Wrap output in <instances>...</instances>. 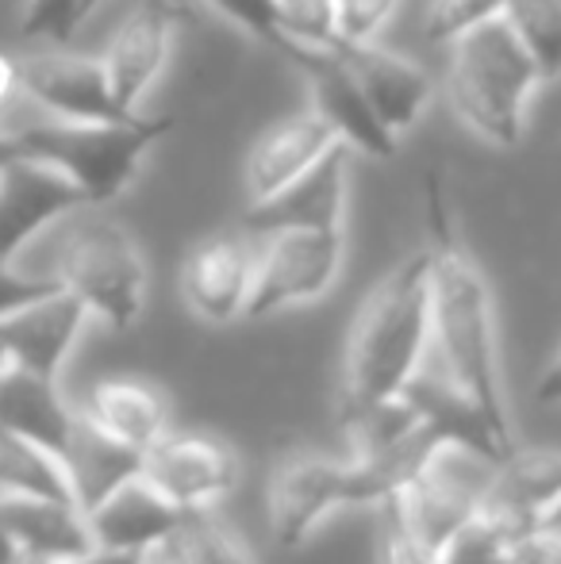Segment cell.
<instances>
[{
	"instance_id": "6da1fadb",
	"label": "cell",
	"mask_w": 561,
	"mask_h": 564,
	"mask_svg": "<svg viewBox=\"0 0 561 564\" xmlns=\"http://www.w3.org/2000/svg\"><path fill=\"white\" fill-rule=\"evenodd\" d=\"M431 341L442 357V377L493 426L504 449H516V426L500 377L493 292L477 261L442 238L431 250Z\"/></svg>"
},
{
	"instance_id": "7a4b0ae2",
	"label": "cell",
	"mask_w": 561,
	"mask_h": 564,
	"mask_svg": "<svg viewBox=\"0 0 561 564\" xmlns=\"http://www.w3.org/2000/svg\"><path fill=\"white\" fill-rule=\"evenodd\" d=\"M431 346V250L404 258L362 304L346 341L338 415L400 395L423 369Z\"/></svg>"
},
{
	"instance_id": "3957f363",
	"label": "cell",
	"mask_w": 561,
	"mask_h": 564,
	"mask_svg": "<svg viewBox=\"0 0 561 564\" xmlns=\"http://www.w3.org/2000/svg\"><path fill=\"white\" fill-rule=\"evenodd\" d=\"M434 446V442H431ZM427 446V449H431ZM404 457H323V453H289L270 476V530L281 550H300L338 511L350 507H385L416 473L423 453Z\"/></svg>"
},
{
	"instance_id": "277c9868",
	"label": "cell",
	"mask_w": 561,
	"mask_h": 564,
	"mask_svg": "<svg viewBox=\"0 0 561 564\" xmlns=\"http://www.w3.org/2000/svg\"><path fill=\"white\" fill-rule=\"evenodd\" d=\"M539 85L531 54L500 15L450 43L446 100L457 119L493 147L511 150L524 142L527 105Z\"/></svg>"
},
{
	"instance_id": "5b68a950",
	"label": "cell",
	"mask_w": 561,
	"mask_h": 564,
	"mask_svg": "<svg viewBox=\"0 0 561 564\" xmlns=\"http://www.w3.org/2000/svg\"><path fill=\"white\" fill-rule=\"evenodd\" d=\"M177 127L173 116H131L116 123H43L15 127L23 142V154L43 158L54 170H62L85 196V208H105L120 200L136 181L142 158L154 142Z\"/></svg>"
},
{
	"instance_id": "8992f818",
	"label": "cell",
	"mask_w": 561,
	"mask_h": 564,
	"mask_svg": "<svg viewBox=\"0 0 561 564\" xmlns=\"http://www.w3.org/2000/svg\"><path fill=\"white\" fill-rule=\"evenodd\" d=\"M54 281L112 330H131L147 307V258L112 219H77L54 253Z\"/></svg>"
},
{
	"instance_id": "52a82bcc",
	"label": "cell",
	"mask_w": 561,
	"mask_h": 564,
	"mask_svg": "<svg viewBox=\"0 0 561 564\" xmlns=\"http://www.w3.org/2000/svg\"><path fill=\"white\" fill-rule=\"evenodd\" d=\"M496 465L500 460H488L465 446H454V442H434L416 465V473L404 480V488L385 507L420 538L427 550L439 553L485 507Z\"/></svg>"
},
{
	"instance_id": "ba28073f",
	"label": "cell",
	"mask_w": 561,
	"mask_h": 564,
	"mask_svg": "<svg viewBox=\"0 0 561 564\" xmlns=\"http://www.w3.org/2000/svg\"><path fill=\"white\" fill-rule=\"evenodd\" d=\"M346 261L343 230H273L262 238L247 319L289 312L323 300Z\"/></svg>"
},
{
	"instance_id": "9c48e42d",
	"label": "cell",
	"mask_w": 561,
	"mask_h": 564,
	"mask_svg": "<svg viewBox=\"0 0 561 564\" xmlns=\"http://www.w3.org/2000/svg\"><path fill=\"white\" fill-rule=\"evenodd\" d=\"M142 476L170 499L177 511H208L239 488V453L216 434H165L142 453Z\"/></svg>"
},
{
	"instance_id": "30bf717a",
	"label": "cell",
	"mask_w": 561,
	"mask_h": 564,
	"mask_svg": "<svg viewBox=\"0 0 561 564\" xmlns=\"http://www.w3.org/2000/svg\"><path fill=\"white\" fill-rule=\"evenodd\" d=\"M20 82L23 97L43 108L51 119H62V123H116V119H131V112H123L116 105L100 58H89V54H74L66 46L28 54V58H20Z\"/></svg>"
},
{
	"instance_id": "8fae6325",
	"label": "cell",
	"mask_w": 561,
	"mask_h": 564,
	"mask_svg": "<svg viewBox=\"0 0 561 564\" xmlns=\"http://www.w3.org/2000/svg\"><path fill=\"white\" fill-rule=\"evenodd\" d=\"M82 208L74 181L43 158L20 154L0 165V265H15L31 238Z\"/></svg>"
},
{
	"instance_id": "7c38bea8",
	"label": "cell",
	"mask_w": 561,
	"mask_h": 564,
	"mask_svg": "<svg viewBox=\"0 0 561 564\" xmlns=\"http://www.w3.org/2000/svg\"><path fill=\"white\" fill-rule=\"evenodd\" d=\"M292 62H300L308 77V93H312V112L338 134V142L366 158H392L397 154V134L381 123L366 93L350 77L331 46H292Z\"/></svg>"
},
{
	"instance_id": "4fadbf2b",
	"label": "cell",
	"mask_w": 561,
	"mask_h": 564,
	"mask_svg": "<svg viewBox=\"0 0 561 564\" xmlns=\"http://www.w3.org/2000/svg\"><path fill=\"white\" fill-rule=\"evenodd\" d=\"M258 250L242 235H212L188 250L181 265V296L196 319L227 327L247 319Z\"/></svg>"
},
{
	"instance_id": "5bb4252c",
	"label": "cell",
	"mask_w": 561,
	"mask_h": 564,
	"mask_svg": "<svg viewBox=\"0 0 561 564\" xmlns=\"http://www.w3.org/2000/svg\"><path fill=\"white\" fill-rule=\"evenodd\" d=\"M346 193H350V147L338 142L292 185L250 204L247 227L258 238L273 230H343Z\"/></svg>"
},
{
	"instance_id": "9a60e30c",
	"label": "cell",
	"mask_w": 561,
	"mask_h": 564,
	"mask_svg": "<svg viewBox=\"0 0 561 564\" xmlns=\"http://www.w3.org/2000/svg\"><path fill=\"white\" fill-rule=\"evenodd\" d=\"M85 323H89V312H85L82 300L58 289L51 296H39L31 304L15 307V312H8L0 319V349H4L8 365H15V369L58 380L77 338H82Z\"/></svg>"
},
{
	"instance_id": "2e32d148",
	"label": "cell",
	"mask_w": 561,
	"mask_h": 564,
	"mask_svg": "<svg viewBox=\"0 0 561 564\" xmlns=\"http://www.w3.org/2000/svg\"><path fill=\"white\" fill-rule=\"evenodd\" d=\"M173 23H177V12L170 0H142L108 39L100 66H105L112 97L123 112L136 116L150 85L162 77L165 62H170Z\"/></svg>"
},
{
	"instance_id": "e0dca14e",
	"label": "cell",
	"mask_w": 561,
	"mask_h": 564,
	"mask_svg": "<svg viewBox=\"0 0 561 564\" xmlns=\"http://www.w3.org/2000/svg\"><path fill=\"white\" fill-rule=\"evenodd\" d=\"M331 51L343 58V66L350 69L358 89L366 93V100L374 105V112L381 116V123L392 134L420 123V116L434 97V82L420 62L389 51L377 39H366V43H331Z\"/></svg>"
},
{
	"instance_id": "ac0fdd59",
	"label": "cell",
	"mask_w": 561,
	"mask_h": 564,
	"mask_svg": "<svg viewBox=\"0 0 561 564\" xmlns=\"http://www.w3.org/2000/svg\"><path fill=\"white\" fill-rule=\"evenodd\" d=\"M89 514L93 542L105 550H131V553H150L154 545L177 538L185 511L170 503L147 476H131L128 484L100 499Z\"/></svg>"
},
{
	"instance_id": "d6986e66",
	"label": "cell",
	"mask_w": 561,
	"mask_h": 564,
	"mask_svg": "<svg viewBox=\"0 0 561 564\" xmlns=\"http://www.w3.org/2000/svg\"><path fill=\"white\" fill-rule=\"evenodd\" d=\"M331 147H338V134L308 108L300 116H289L281 123L266 127L247 154V196L250 204L281 193L284 185L308 173Z\"/></svg>"
},
{
	"instance_id": "ffe728a7",
	"label": "cell",
	"mask_w": 561,
	"mask_h": 564,
	"mask_svg": "<svg viewBox=\"0 0 561 564\" xmlns=\"http://www.w3.org/2000/svg\"><path fill=\"white\" fill-rule=\"evenodd\" d=\"M485 507L516 530L554 519L561 507V449H511L493 468Z\"/></svg>"
},
{
	"instance_id": "44dd1931",
	"label": "cell",
	"mask_w": 561,
	"mask_h": 564,
	"mask_svg": "<svg viewBox=\"0 0 561 564\" xmlns=\"http://www.w3.org/2000/svg\"><path fill=\"white\" fill-rule=\"evenodd\" d=\"M0 519L12 530L23 557L43 564H69L82 553H89L93 530L89 514L77 503L58 499H28V496H0Z\"/></svg>"
},
{
	"instance_id": "7402d4cb",
	"label": "cell",
	"mask_w": 561,
	"mask_h": 564,
	"mask_svg": "<svg viewBox=\"0 0 561 564\" xmlns=\"http://www.w3.org/2000/svg\"><path fill=\"white\" fill-rule=\"evenodd\" d=\"M82 415L108 438L147 453L158 438L170 434V403L154 384L139 377H108L97 380L85 400Z\"/></svg>"
},
{
	"instance_id": "603a6c76",
	"label": "cell",
	"mask_w": 561,
	"mask_h": 564,
	"mask_svg": "<svg viewBox=\"0 0 561 564\" xmlns=\"http://www.w3.org/2000/svg\"><path fill=\"white\" fill-rule=\"evenodd\" d=\"M77 411L58 392V380L35 377L8 365L0 372V431H12L28 442L54 449L62 457L74 438Z\"/></svg>"
},
{
	"instance_id": "cb8c5ba5",
	"label": "cell",
	"mask_w": 561,
	"mask_h": 564,
	"mask_svg": "<svg viewBox=\"0 0 561 564\" xmlns=\"http://www.w3.org/2000/svg\"><path fill=\"white\" fill-rule=\"evenodd\" d=\"M62 460H66V473L74 480V496L82 503V511H93L100 499L112 496L120 484H128L131 476L142 473V453L108 438L82 411H77L74 438H69Z\"/></svg>"
},
{
	"instance_id": "d4e9b609",
	"label": "cell",
	"mask_w": 561,
	"mask_h": 564,
	"mask_svg": "<svg viewBox=\"0 0 561 564\" xmlns=\"http://www.w3.org/2000/svg\"><path fill=\"white\" fill-rule=\"evenodd\" d=\"M0 496L77 503L66 460L54 449L20 438V434H12V431H0Z\"/></svg>"
},
{
	"instance_id": "484cf974",
	"label": "cell",
	"mask_w": 561,
	"mask_h": 564,
	"mask_svg": "<svg viewBox=\"0 0 561 564\" xmlns=\"http://www.w3.org/2000/svg\"><path fill=\"white\" fill-rule=\"evenodd\" d=\"M500 20L511 28L519 46L531 54L542 85L558 82L561 77V0H504Z\"/></svg>"
},
{
	"instance_id": "4316f807",
	"label": "cell",
	"mask_w": 561,
	"mask_h": 564,
	"mask_svg": "<svg viewBox=\"0 0 561 564\" xmlns=\"http://www.w3.org/2000/svg\"><path fill=\"white\" fill-rule=\"evenodd\" d=\"M177 545L193 564H258L250 542L216 511H188L177 530Z\"/></svg>"
},
{
	"instance_id": "83f0119b",
	"label": "cell",
	"mask_w": 561,
	"mask_h": 564,
	"mask_svg": "<svg viewBox=\"0 0 561 564\" xmlns=\"http://www.w3.org/2000/svg\"><path fill=\"white\" fill-rule=\"evenodd\" d=\"M524 530L504 522L488 507H481L454 538L439 550V564H511L516 542Z\"/></svg>"
},
{
	"instance_id": "f1b7e54d",
	"label": "cell",
	"mask_w": 561,
	"mask_h": 564,
	"mask_svg": "<svg viewBox=\"0 0 561 564\" xmlns=\"http://www.w3.org/2000/svg\"><path fill=\"white\" fill-rule=\"evenodd\" d=\"M504 12V0H427L423 35L434 46H450L465 31L496 20Z\"/></svg>"
},
{
	"instance_id": "f546056e",
	"label": "cell",
	"mask_w": 561,
	"mask_h": 564,
	"mask_svg": "<svg viewBox=\"0 0 561 564\" xmlns=\"http://www.w3.org/2000/svg\"><path fill=\"white\" fill-rule=\"evenodd\" d=\"M85 20V0H23L20 35L66 46Z\"/></svg>"
},
{
	"instance_id": "4dcf8cb0",
	"label": "cell",
	"mask_w": 561,
	"mask_h": 564,
	"mask_svg": "<svg viewBox=\"0 0 561 564\" xmlns=\"http://www.w3.org/2000/svg\"><path fill=\"white\" fill-rule=\"evenodd\" d=\"M273 4H278L281 28L292 39V46L335 43V0H273Z\"/></svg>"
},
{
	"instance_id": "1f68e13d",
	"label": "cell",
	"mask_w": 561,
	"mask_h": 564,
	"mask_svg": "<svg viewBox=\"0 0 561 564\" xmlns=\"http://www.w3.org/2000/svg\"><path fill=\"white\" fill-rule=\"evenodd\" d=\"M400 0H335V43L377 39Z\"/></svg>"
},
{
	"instance_id": "d6a6232c",
	"label": "cell",
	"mask_w": 561,
	"mask_h": 564,
	"mask_svg": "<svg viewBox=\"0 0 561 564\" xmlns=\"http://www.w3.org/2000/svg\"><path fill=\"white\" fill-rule=\"evenodd\" d=\"M216 12H224L227 20H235L239 28H247L255 39H262V43L278 46V51L289 54L292 39L284 35L281 28V15H278V4L273 0H208Z\"/></svg>"
},
{
	"instance_id": "836d02e7",
	"label": "cell",
	"mask_w": 561,
	"mask_h": 564,
	"mask_svg": "<svg viewBox=\"0 0 561 564\" xmlns=\"http://www.w3.org/2000/svg\"><path fill=\"white\" fill-rule=\"evenodd\" d=\"M377 564H439V553L427 550L420 538L381 507V538H377Z\"/></svg>"
},
{
	"instance_id": "e575fe53",
	"label": "cell",
	"mask_w": 561,
	"mask_h": 564,
	"mask_svg": "<svg viewBox=\"0 0 561 564\" xmlns=\"http://www.w3.org/2000/svg\"><path fill=\"white\" fill-rule=\"evenodd\" d=\"M62 284L54 276H35V273H20L15 265H0V319L15 307L31 304L39 296H51Z\"/></svg>"
},
{
	"instance_id": "d590c367",
	"label": "cell",
	"mask_w": 561,
	"mask_h": 564,
	"mask_svg": "<svg viewBox=\"0 0 561 564\" xmlns=\"http://www.w3.org/2000/svg\"><path fill=\"white\" fill-rule=\"evenodd\" d=\"M511 564H561V527L558 522H542L519 534Z\"/></svg>"
},
{
	"instance_id": "8d00e7d4",
	"label": "cell",
	"mask_w": 561,
	"mask_h": 564,
	"mask_svg": "<svg viewBox=\"0 0 561 564\" xmlns=\"http://www.w3.org/2000/svg\"><path fill=\"white\" fill-rule=\"evenodd\" d=\"M23 97V82H20V58L0 51V123L8 127V112H12Z\"/></svg>"
},
{
	"instance_id": "74e56055",
	"label": "cell",
	"mask_w": 561,
	"mask_h": 564,
	"mask_svg": "<svg viewBox=\"0 0 561 564\" xmlns=\"http://www.w3.org/2000/svg\"><path fill=\"white\" fill-rule=\"evenodd\" d=\"M69 564H147V553H131V550H105V545H93L89 553L74 557Z\"/></svg>"
},
{
	"instance_id": "f35d334b",
	"label": "cell",
	"mask_w": 561,
	"mask_h": 564,
	"mask_svg": "<svg viewBox=\"0 0 561 564\" xmlns=\"http://www.w3.org/2000/svg\"><path fill=\"white\" fill-rule=\"evenodd\" d=\"M535 395H539V403H561V349L554 354V361L542 369L539 384H535Z\"/></svg>"
},
{
	"instance_id": "ab89813d",
	"label": "cell",
	"mask_w": 561,
	"mask_h": 564,
	"mask_svg": "<svg viewBox=\"0 0 561 564\" xmlns=\"http://www.w3.org/2000/svg\"><path fill=\"white\" fill-rule=\"evenodd\" d=\"M147 564H193L185 557V550L177 545V538H170V542L154 545V550L147 553Z\"/></svg>"
},
{
	"instance_id": "60d3db41",
	"label": "cell",
	"mask_w": 561,
	"mask_h": 564,
	"mask_svg": "<svg viewBox=\"0 0 561 564\" xmlns=\"http://www.w3.org/2000/svg\"><path fill=\"white\" fill-rule=\"evenodd\" d=\"M23 154V142H20V131L15 127H4L0 123V165H8L12 158Z\"/></svg>"
},
{
	"instance_id": "b9f144b4",
	"label": "cell",
	"mask_w": 561,
	"mask_h": 564,
	"mask_svg": "<svg viewBox=\"0 0 561 564\" xmlns=\"http://www.w3.org/2000/svg\"><path fill=\"white\" fill-rule=\"evenodd\" d=\"M23 553H20V545H15V538H12V530L4 527V519H0V564H15Z\"/></svg>"
},
{
	"instance_id": "7bdbcfd3",
	"label": "cell",
	"mask_w": 561,
	"mask_h": 564,
	"mask_svg": "<svg viewBox=\"0 0 561 564\" xmlns=\"http://www.w3.org/2000/svg\"><path fill=\"white\" fill-rule=\"evenodd\" d=\"M100 4H105V0H85V15H89V12H97Z\"/></svg>"
},
{
	"instance_id": "ee69618b",
	"label": "cell",
	"mask_w": 561,
	"mask_h": 564,
	"mask_svg": "<svg viewBox=\"0 0 561 564\" xmlns=\"http://www.w3.org/2000/svg\"><path fill=\"white\" fill-rule=\"evenodd\" d=\"M8 369V357H4V349H0V372H4Z\"/></svg>"
},
{
	"instance_id": "f6af8a7d",
	"label": "cell",
	"mask_w": 561,
	"mask_h": 564,
	"mask_svg": "<svg viewBox=\"0 0 561 564\" xmlns=\"http://www.w3.org/2000/svg\"><path fill=\"white\" fill-rule=\"evenodd\" d=\"M15 564H43V561H31V557H20V561H15Z\"/></svg>"
},
{
	"instance_id": "bcb514c9",
	"label": "cell",
	"mask_w": 561,
	"mask_h": 564,
	"mask_svg": "<svg viewBox=\"0 0 561 564\" xmlns=\"http://www.w3.org/2000/svg\"><path fill=\"white\" fill-rule=\"evenodd\" d=\"M550 522H561V507H558V514H554V519H550Z\"/></svg>"
},
{
	"instance_id": "7dc6e473",
	"label": "cell",
	"mask_w": 561,
	"mask_h": 564,
	"mask_svg": "<svg viewBox=\"0 0 561 564\" xmlns=\"http://www.w3.org/2000/svg\"><path fill=\"white\" fill-rule=\"evenodd\" d=\"M558 527H561V522H558Z\"/></svg>"
}]
</instances>
